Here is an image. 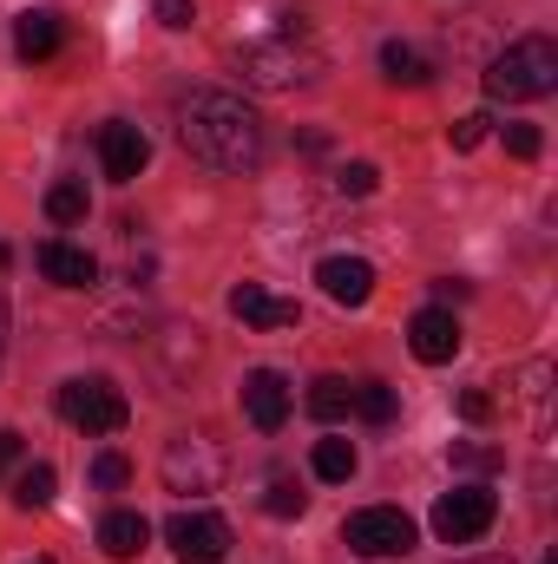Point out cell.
Here are the masks:
<instances>
[{"instance_id":"6da1fadb","label":"cell","mask_w":558,"mask_h":564,"mask_svg":"<svg viewBox=\"0 0 558 564\" xmlns=\"http://www.w3.org/2000/svg\"><path fill=\"white\" fill-rule=\"evenodd\" d=\"M178 139L211 171H257L264 164V119L237 93H191L178 106Z\"/></svg>"},{"instance_id":"7a4b0ae2","label":"cell","mask_w":558,"mask_h":564,"mask_svg":"<svg viewBox=\"0 0 558 564\" xmlns=\"http://www.w3.org/2000/svg\"><path fill=\"white\" fill-rule=\"evenodd\" d=\"M237 73L257 93H296V86H315L322 79V46L302 26H277V33L237 46Z\"/></svg>"},{"instance_id":"3957f363","label":"cell","mask_w":558,"mask_h":564,"mask_svg":"<svg viewBox=\"0 0 558 564\" xmlns=\"http://www.w3.org/2000/svg\"><path fill=\"white\" fill-rule=\"evenodd\" d=\"M546 93H558L552 33H526V40H513L506 53L486 59V99H500V106H526V99H546Z\"/></svg>"},{"instance_id":"277c9868","label":"cell","mask_w":558,"mask_h":564,"mask_svg":"<svg viewBox=\"0 0 558 564\" xmlns=\"http://www.w3.org/2000/svg\"><path fill=\"white\" fill-rule=\"evenodd\" d=\"M60 421L79 426V433H119V426L132 421V408H126V394L106 381V375H79V381H66L60 388Z\"/></svg>"},{"instance_id":"5b68a950","label":"cell","mask_w":558,"mask_h":564,"mask_svg":"<svg viewBox=\"0 0 558 564\" xmlns=\"http://www.w3.org/2000/svg\"><path fill=\"white\" fill-rule=\"evenodd\" d=\"M342 539H348L355 558H401V552H415L420 532L401 506H362V512H348Z\"/></svg>"},{"instance_id":"8992f818","label":"cell","mask_w":558,"mask_h":564,"mask_svg":"<svg viewBox=\"0 0 558 564\" xmlns=\"http://www.w3.org/2000/svg\"><path fill=\"white\" fill-rule=\"evenodd\" d=\"M493 519H500V499H493L486 486H460V492H440V506H433V539H440V545H473V539L493 532Z\"/></svg>"},{"instance_id":"52a82bcc","label":"cell","mask_w":558,"mask_h":564,"mask_svg":"<svg viewBox=\"0 0 558 564\" xmlns=\"http://www.w3.org/2000/svg\"><path fill=\"white\" fill-rule=\"evenodd\" d=\"M217 479H224V459L211 453V440L184 433L164 446V486L171 492H217Z\"/></svg>"},{"instance_id":"ba28073f","label":"cell","mask_w":558,"mask_h":564,"mask_svg":"<svg viewBox=\"0 0 558 564\" xmlns=\"http://www.w3.org/2000/svg\"><path fill=\"white\" fill-rule=\"evenodd\" d=\"M164 539H171L178 564H224V552H230V525L217 512H178L164 525Z\"/></svg>"},{"instance_id":"9c48e42d","label":"cell","mask_w":558,"mask_h":564,"mask_svg":"<svg viewBox=\"0 0 558 564\" xmlns=\"http://www.w3.org/2000/svg\"><path fill=\"white\" fill-rule=\"evenodd\" d=\"M244 421L257 426V433H277L289 421V381H282L277 368H250L244 375Z\"/></svg>"},{"instance_id":"30bf717a","label":"cell","mask_w":558,"mask_h":564,"mask_svg":"<svg viewBox=\"0 0 558 564\" xmlns=\"http://www.w3.org/2000/svg\"><path fill=\"white\" fill-rule=\"evenodd\" d=\"M144 158H151V139H144L139 126H126V119L99 126V164H106L112 184H132V177L144 171Z\"/></svg>"},{"instance_id":"8fae6325","label":"cell","mask_w":558,"mask_h":564,"mask_svg":"<svg viewBox=\"0 0 558 564\" xmlns=\"http://www.w3.org/2000/svg\"><path fill=\"white\" fill-rule=\"evenodd\" d=\"M315 282H322L329 302L362 308V302L375 295V263H368V257H322V263H315Z\"/></svg>"},{"instance_id":"7c38bea8","label":"cell","mask_w":558,"mask_h":564,"mask_svg":"<svg viewBox=\"0 0 558 564\" xmlns=\"http://www.w3.org/2000/svg\"><path fill=\"white\" fill-rule=\"evenodd\" d=\"M230 315H237L244 328H296V322H302V308L282 302V295H270L264 282H237V289H230Z\"/></svg>"},{"instance_id":"4fadbf2b","label":"cell","mask_w":558,"mask_h":564,"mask_svg":"<svg viewBox=\"0 0 558 564\" xmlns=\"http://www.w3.org/2000/svg\"><path fill=\"white\" fill-rule=\"evenodd\" d=\"M408 348H415V361H427V368L453 361L460 355V322L447 308H420L415 322H408Z\"/></svg>"},{"instance_id":"5bb4252c","label":"cell","mask_w":558,"mask_h":564,"mask_svg":"<svg viewBox=\"0 0 558 564\" xmlns=\"http://www.w3.org/2000/svg\"><path fill=\"white\" fill-rule=\"evenodd\" d=\"M33 263H40V276L60 282V289H93V282H99V263H93L79 243H60V237H53V243H40V250H33Z\"/></svg>"},{"instance_id":"9a60e30c","label":"cell","mask_w":558,"mask_h":564,"mask_svg":"<svg viewBox=\"0 0 558 564\" xmlns=\"http://www.w3.org/2000/svg\"><path fill=\"white\" fill-rule=\"evenodd\" d=\"M60 40H66V20L46 13V7H26V13L13 20V53H20V59H53Z\"/></svg>"},{"instance_id":"2e32d148","label":"cell","mask_w":558,"mask_h":564,"mask_svg":"<svg viewBox=\"0 0 558 564\" xmlns=\"http://www.w3.org/2000/svg\"><path fill=\"white\" fill-rule=\"evenodd\" d=\"M144 539H151V519H144V512H106V519H99L106 558H139Z\"/></svg>"},{"instance_id":"e0dca14e","label":"cell","mask_w":558,"mask_h":564,"mask_svg":"<svg viewBox=\"0 0 558 564\" xmlns=\"http://www.w3.org/2000/svg\"><path fill=\"white\" fill-rule=\"evenodd\" d=\"M382 79H388V86H427V79H433V66H427V53H420V46L388 40V46H382Z\"/></svg>"},{"instance_id":"ac0fdd59","label":"cell","mask_w":558,"mask_h":564,"mask_svg":"<svg viewBox=\"0 0 558 564\" xmlns=\"http://www.w3.org/2000/svg\"><path fill=\"white\" fill-rule=\"evenodd\" d=\"M53 486H60V473H53L46 459H33V466L13 479V506H20V512H46V506H53Z\"/></svg>"},{"instance_id":"d6986e66","label":"cell","mask_w":558,"mask_h":564,"mask_svg":"<svg viewBox=\"0 0 558 564\" xmlns=\"http://www.w3.org/2000/svg\"><path fill=\"white\" fill-rule=\"evenodd\" d=\"M348 408H355L362 421L388 426L395 421V388H388V381H348Z\"/></svg>"},{"instance_id":"ffe728a7","label":"cell","mask_w":558,"mask_h":564,"mask_svg":"<svg viewBox=\"0 0 558 564\" xmlns=\"http://www.w3.org/2000/svg\"><path fill=\"white\" fill-rule=\"evenodd\" d=\"M309 414H315V421H342V414H348V381H342V375L309 381Z\"/></svg>"},{"instance_id":"44dd1931","label":"cell","mask_w":558,"mask_h":564,"mask_svg":"<svg viewBox=\"0 0 558 564\" xmlns=\"http://www.w3.org/2000/svg\"><path fill=\"white\" fill-rule=\"evenodd\" d=\"M348 473H355V446H348V440H315V479L342 486Z\"/></svg>"},{"instance_id":"7402d4cb","label":"cell","mask_w":558,"mask_h":564,"mask_svg":"<svg viewBox=\"0 0 558 564\" xmlns=\"http://www.w3.org/2000/svg\"><path fill=\"white\" fill-rule=\"evenodd\" d=\"M46 217H53V224H79V217H86V184H73V177L53 184V191H46Z\"/></svg>"},{"instance_id":"603a6c76","label":"cell","mask_w":558,"mask_h":564,"mask_svg":"<svg viewBox=\"0 0 558 564\" xmlns=\"http://www.w3.org/2000/svg\"><path fill=\"white\" fill-rule=\"evenodd\" d=\"M447 459H453L460 473H500V459H506V453H500V446H480V440H453V453H447Z\"/></svg>"},{"instance_id":"cb8c5ba5","label":"cell","mask_w":558,"mask_h":564,"mask_svg":"<svg viewBox=\"0 0 558 564\" xmlns=\"http://www.w3.org/2000/svg\"><path fill=\"white\" fill-rule=\"evenodd\" d=\"M302 506H309V492L296 479H270V492H264V512L270 519H302Z\"/></svg>"},{"instance_id":"d4e9b609","label":"cell","mask_w":558,"mask_h":564,"mask_svg":"<svg viewBox=\"0 0 558 564\" xmlns=\"http://www.w3.org/2000/svg\"><path fill=\"white\" fill-rule=\"evenodd\" d=\"M375 184H382V171H375L368 158H355V164L335 171V191H342V197H375Z\"/></svg>"},{"instance_id":"484cf974","label":"cell","mask_w":558,"mask_h":564,"mask_svg":"<svg viewBox=\"0 0 558 564\" xmlns=\"http://www.w3.org/2000/svg\"><path fill=\"white\" fill-rule=\"evenodd\" d=\"M126 479H132V459L126 453H99L93 459V486L99 492H126Z\"/></svg>"},{"instance_id":"4316f807","label":"cell","mask_w":558,"mask_h":564,"mask_svg":"<svg viewBox=\"0 0 558 564\" xmlns=\"http://www.w3.org/2000/svg\"><path fill=\"white\" fill-rule=\"evenodd\" d=\"M506 151H513V158H526V164H533V158H539V151H546V139H539V126H506Z\"/></svg>"},{"instance_id":"83f0119b","label":"cell","mask_w":558,"mask_h":564,"mask_svg":"<svg viewBox=\"0 0 558 564\" xmlns=\"http://www.w3.org/2000/svg\"><path fill=\"white\" fill-rule=\"evenodd\" d=\"M486 126H493L486 112H466V119H453V151H473V144L486 139Z\"/></svg>"},{"instance_id":"f1b7e54d","label":"cell","mask_w":558,"mask_h":564,"mask_svg":"<svg viewBox=\"0 0 558 564\" xmlns=\"http://www.w3.org/2000/svg\"><path fill=\"white\" fill-rule=\"evenodd\" d=\"M460 414H466L473 426H486V421H493V394H480V388H466V394H460Z\"/></svg>"},{"instance_id":"f546056e","label":"cell","mask_w":558,"mask_h":564,"mask_svg":"<svg viewBox=\"0 0 558 564\" xmlns=\"http://www.w3.org/2000/svg\"><path fill=\"white\" fill-rule=\"evenodd\" d=\"M191 20H197L191 0H158V26H191Z\"/></svg>"},{"instance_id":"4dcf8cb0","label":"cell","mask_w":558,"mask_h":564,"mask_svg":"<svg viewBox=\"0 0 558 564\" xmlns=\"http://www.w3.org/2000/svg\"><path fill=\"white\" fill-rule=\"evenodd\" d=\"M13 459H20V433H13V426H7V433H0V473H7V466H13Z\"/></svg>"},{"instance_id":"1f68e13d","label":"cell","mask_w":558,"mask_h":564,"mask_svg":"<svg viewBox=\"0 0 558 564\" xmlns=\"http://www.w3.org/2000/svg\"><path fill=\"white\" fill-rule=\"evenodd\" d=\"M433 295H440V302H466V282L447 276V282H433Z\"/></svg>"},{"instance_id":"d6a6232c","label":"cell","mask_w":558,"mask_h":564,"mask_svg":"<svg viewBox=\"0 0 558 564\" xmlns=\"http://www.w3.org/2000/svg\"><path fill=\"white\" fill-rule=\"evenodd\" d=\"M0 355H7V295H0Z\"/></svg>"},{"instance_id":"836d02e7","label":"cell","mask_w":558,"mask_h":564,"mask_svg":"<svg viewBox=\"0 0 558 564\" xmlns=\"http://www.w3.org/2000/svg\"><path fill=\"white\" fill-rule=\"evenodd\" d=\"M460 564H513V558H460Z\"/></svg>"}]
</instances>
